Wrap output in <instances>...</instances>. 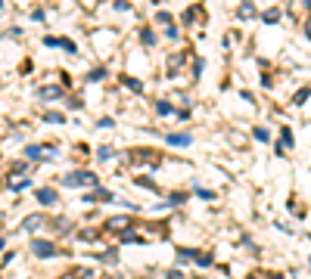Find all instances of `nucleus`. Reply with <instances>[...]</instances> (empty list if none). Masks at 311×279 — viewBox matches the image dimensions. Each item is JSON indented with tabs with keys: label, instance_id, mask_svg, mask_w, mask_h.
Instances as JSON below:
<instances>
[{
	"label": "nucleus",
	"instance_id": "1",
	"mask_svg": "<svg viewBox=\"0 0 311 279\" xmlns=\"http://www.w3.org/2000/svg\"><path fill=\"white\" fill-rule=\"evenodd\" d=\"M63 186H97V174L94 171H72L69 177H63Z\"/></svg>",
	"mask_w": 311,
	"mask_h": 279
},
{
	"label": "nucleus",
	"instance_id": "2",
	"mask_svg": "<svg viewBox=\"0 0 311 279\" xmlns=\"http://www.w3.org/2000/svg\"><path fill=\"white\" fill-rule=\"evenodd\" d=\"M31 251H34V257H53V254H56V245H53L50 239H34Z\"/></svg>",
	"mask_w": 311,
	"mask_h": 279
},
{
	"label": "nucleus",
	"instance_id": "3",
	"mask_svg": "<svg viewBox=\"0 0 311 279\" xmlns=\"http://www.w3.org/2000/svg\"><path fill=\"white\" fill-rule=\"evenodd\" d=\"M106 227L112 230V233H128V227H131V217H125V214L109 217V220H106Z\"/></svg>",
	"mask_w": 311,
	"mask_h": 279
},
{
	"label": "nucleus",
	"instance_id": "4",
	"mask_svg": "<svg viewBox=\"0 0 311 279\" xmlns=\"http://www.w3.org/2000/svg\"><path fill=\"white\" fill-rule=\"evenodd\" d=\"M38 97L41 100H56V97H63V87H41Z\"/></svg>",
	"mask_w": 311,
	"mask_h": 279
},
{
	"label": "nucleus",
	"instance_id": "5",
	"mask_svg": "<svg viewBox=\"0 0 311 279\" xmlns=\"http://www.w3.org/2000/svg\"><path fill=\"white\" fill-rule=\"evenodd\" d=\"M38 202L41 205H53V202H56V190H47V186L38 190Z\"/></svg>",
	"mask_w": 311,
	"mask_h": 279
},
{
	"label": "nucleus",
	"instance_id": "6",
	"mask_svg": "<svg viewBox=\"0 0 311 279\" xmlns=\"http://www.w3.org/2000/svg\"><path fill=\"white\" fill-rule=\"evenodd\" d=\"M171 146H190V134H168L165 137Z\"/></svg>",
	"mask_w": 311,
	"mask_h": 279
},
{
	"label": "nucleus",
	"instance_id": "7",
	"mask_svg": "<svg viewBox=\"0 0 311 279\" xmlns=\"http://www.w3.org/2000/svg\"><path fill=\"white\" fill-rule=\"evenodd\" d=\"M121 84H125V87H131V90H137V93L143 90V84H140L137 78H131V74H121Z\"/></svg>",
	"mask_w": 311,
	"mask_h": 279
},
{
	"label": "nucleus",
	"instance_id": "8",
	"mask_svg": "<svg viewBox=\"0 0 311 279\" xmlns=\"http://www.w3.org/2000/svg\"><path fill=\"white\" fill-rule=\"evenodd\" d=\"M41 223H44V217H25V223H22V230H28V233H31V230H38Z\"/></svg>",
	"mask_w": 311,
	"mask_h": 279
},
{
	"label": "nucleus",
	"instance_id": "9",
	"mask_svg": "<svg viewBox=\"0 0 311 279\" xmlns=\"http://www.w3.org/2000/svg\"><path fill=\"white\" fill-rule=\"evenodd\" d=\"M255 13H259V10H255V7H252V4H243V7H240V10H236V16H240V19H252V16H255Z\"/></svg>",
	"mask_w": 311,
	"mask_h": 279
},
{
	"label": "nucleus",
	"instance_id": "10",
	"mask_svg": "<svg viewBox=\"0 0 311 279\" xmlns=\"http://www.w3.org/2000/svg\"><path fill=\"white\" fill-rule=\"evenodd\" d=\"M308 97H311V87H302V90L296 93V97H292V103H296V106H302V103H305Z\"/></svg>",
	"mask_w": 311,
	"mask_h": 279
},
{
	"label": "nucleus",
	"instance_id": "11",
	"mask_svg": "<svg viewBox=\"0 0 311 279\" xmlns=\"http://www.w3.org/2000/svg\"><path fill=\"white\" fill-rule=\"evenodd\" d=\"M44 121H50V124H63L66 118H63V112H47V115H44Z\"/></svg>",
	"mask_w": 311,
	"mask_h": 279
},
{
	"label": "nucleus",
	"instance_id": "12",
	"mask_svg": "<svg viewBox=\"0 0 311 279\" xmlns=\"http://www.w3.org/2000/svg\"><path fill=\"white\" fill-rule=\"evenodd\" d=\"M56 47H63L66 53H75V44H72L69 37H56Z\"/></svg>",
	"mask_w": 311,
	"mask_h": 279
},
{
	"label": "nucleus",
	"instance_id": "13",
	"mask_svg": "<svg viewBox=\"0 0 311 279\" xmlns=\"http://www.w3.org/2000/svg\"><path fill=\"white\" fill-rule=\"evenodd\" d=\"M177 260H180V264H184V260H196V251H193V248H180Z\"/></svg>",
	"mask_w": 311,
	"mask_h": 279
},
{
	"label": "nucleus",
	"instance_id": "14",
	"mask_svg": "<svg viewBox=\"0 0 311 279\" xmlns=\"http://www.w3.org/2000/svg\"><path fill=\"white\" fill-rule=\"evenodd\" d=\"M255 140L268 143V140H271V130H268V127H255Z\"/></svg>",
	"mask_w": 311,
	"mask_h": 279
},
{
	"label": "nucleus",
	"instance_id": "15",
	"mask_svg": "<svg viewBox=\"0 0 311 279\" xmlns=\"http://www.w3.org/2000/svg\"><path fill=\"white\" fill-rule=\"evenodd\" d=\"M262 19H265L268 25H274V22H277V19H280V13H277V10H268V13H262Z\"/></svg>",
	"mask_w": 311,
	"mask_h": 279
},
{
	"label": "nucleus",
	"instance_id": "16",
	"mask_svg": "<svg viewBox=\"0 0 311 279\" xmlns=\"http://www.w3.org/2000/svg\"><path fill=\"white\" fill-rule=\"evenodd\" d=\"M90 276H94L90 270H75V273H69L66 279H90Z\"/></svg>",
	"mask_w": 311,
	"mask_h": 279
},
{
	"label": "nucleus",
	"instance_id": "17",
	"mask_svg": "<svg viewBox=\"0 0 311 279\" xmlns=\"http://www.w3.org/2000/svg\"><path fill=\"white\" fill-rule=\"evenodd\" d=\"M156 112H159V115H171V103H156Z\"/></svg>",
	"mask_w": 311,
	"mask_h": 279
},
{
	"label": "nucleus",
	"instance_id": "18",
	"mask_svg": "<svg viewBox=\"0 0 311 279\" xmlns=\"http://www.w3.org/2000/svg\"><path fill=\"white\" fill-rule=\"evenodd\" d=\"M140 37H143V44H146V47H150V44H156V34H153L150 28H146V31H143Z\"/></svg>",
	"mask_w": 311,
	"mask_h": 279
},
{
	"label": "nucleus",
	"instance_id": "19",
	"mask_svg": "<svg viewBox=\"0 0 311 279\" xmlns=\"http://www.w3.org/2000/svg\"><path fill=\"white\" fill-rule=\"evenodd\" d=\"M280 137H283V146H292V130H289V127L280 130Z\"/></svg>",
	"mask_w": 311,
	"mask_h": 279
},
{
	"label": "nucleus",
	"instance_id": "20",
	"mask_svg": "<svg viewBox=\"0 0 311 279\" xmlns=\"http://www.w3.org/2000/svg\"><path fill=\"white\" fill-rule=\"evenodd\" d=\"M103 78H106V71H103V68H97V71H90V74H87V81H103Z\"/></svg>",
	"mask_w": 311,
	"mask_h": 279
},
{
	"label": "nucleus",
	"instance_id": "21",
	"mask_svg": "<svg viewBox=\"0 0 311 279\" xmlns=\"http://www.w3.org/2000/svg\"><path fill=\"white\" fill-rule=\"evenodd\" d=\"M196 264L199 267H209L212 264V254H196Z\"/></svg>",
	"mask_w": 311,
	"mask_h": 279
},
{
	"label": "nucleus",
	"instance_id": "22",
	"mask_svg": "<svg viewBox=\"0 0 311 279\" xmlns=\"http://www.w3.org/2000/svg\"><path fill=\"white\" fill-rule=\"evenodd\" d=\"M97 155H100V158H103V161H106V158H112V155H115V152H112V149H109V146H103V149H100V152H97Z\"/></svg>",
	"mask_w": 311,
	"mask_h": 279
},
{
	"label": "nucleus",
	"instance_id": "23",
	"mask_svg": "<svg viewBox=\"0 0 311 279\" xmlns=\"http://www.w3.org/2000/svg\"><path fill=\"white\" fill-rule=\"evenodd\" d=\"M137 183H140V186H146V190H156V183H153V180H146V177H137Z\"/></svg>",
	"mask_w": 311,
	"mask_h": 279
},
{
	"label": "nucleus",
	"instance_id": "24",
	"mask_svg": "<svg viewBox=\"0 0 311 279\" xmlns=\"http://www.w3.org/2000/svg\"><path fill=\"white\" fill-rule=\"evenodd\" d=\"M25 186H31V180H28V177H22L19 183H13V190H25Z\"/></svg>",
	"mask_w": 311,
	"mask_h": 279
},
{
	"label": "nucleus",
	"instance_id": "25",
	"mask_svg": "<svg viewBox=\"0 0 311 279\" xmlns=\"http://www.w3.org/2000/svg\"><path fill=\"white\" fill-rule=\"evenodd\" d=\"M25 152H28V158H38V155H41V149H38V146H28Z\"/></svg>",
	"mask_w": 311,
	"mask_h": 279
},
{
	"label": "nucleus",
	"instance_id": "26",
	"mask_svg": "<svg viewBox=\"0 0 311 279\" xmlns=\"http://www.w3.org/2000/svg\"><path fill=\"white\" fill-rule=\"evenodd\" d=\"M168 279H184V276H180V270H171V273H168Z\"/></svg>",
	"mask_w": 311,
	"mask_h": 279
},
{
	"label": "nucleus",
	"instance_id": "27",
	"mask_svg": "<svg viewBox=\"0 0 311 279\" xmlns=\"http://www.w3.org/2000/svg\"><path fill=\"white\" fill-rule=\"evenodd\" d=\"M305 34H308V37H311V22H308V25H305Z\"/></svg>",
	"mask_w": 311,
	"mask_h": 279
},
{
	"label": "nucleus",
	"instance_id": "28",
	"mask_svg": "<svg viewBox=\"0 0 311 279\" xmlns=\"http://www.w3.org/2000/svg\"><path fill=\"white\" fill-rule=\"evenodd\" d=\"M271 279H283V276H274V273H271Z\"/></svg>",
	"mask_w": 311,
	"mask_h": 279
},
{
	"label": "nucleus",
	"instance_id": "29",
	"mask_svg": "<svg viewBox=\"0 0 311 279\" xmlns=\"http://www.w3.org/2000/svg\"><path fill=\"white\" fill-rule=\"evenodd\" d=\"M0 248H4V239H0Z\"/></svg>",
	"mask_w": 311,
	"mask_h": 279
}]
</instances>
